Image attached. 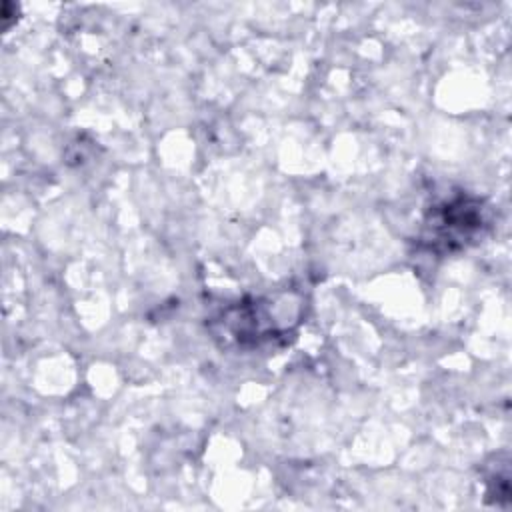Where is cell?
<instances>
[{
  "label": "cell",
  "instance_id": "obj_1",
  "mask_svg": "<svg viewBox=\"0 0 512 512\" xmlns=\"http://www.w3.org/2000/svg\"><path fill=\"white\" fill-rule=\"evenodd\" d=\"M482 224V210L476 202L468 198H458L452 202H446L440 206L436 214H432V220L426 224L432 228L430 240L446 242L450 246H460L464 240L472 236L474 230H478Z\"/></svg>",
  "mask_w": 512,
  "mask_h": 512
}]
</instances>
